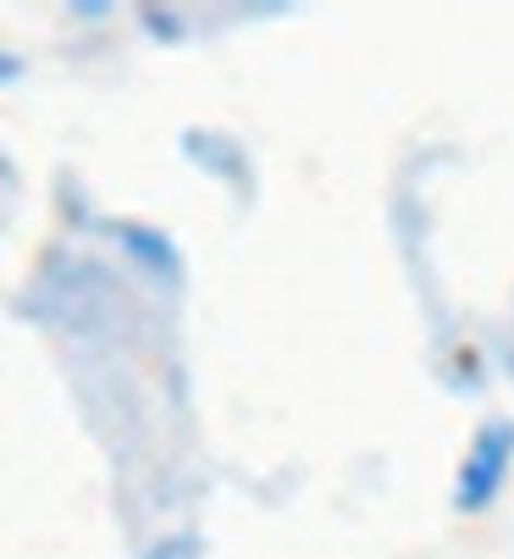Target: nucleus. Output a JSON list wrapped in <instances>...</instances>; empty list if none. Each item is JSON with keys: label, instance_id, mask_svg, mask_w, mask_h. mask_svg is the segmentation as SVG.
<instances>
[{"label": "nucleus", "instance_id": "f257e3e1", "mask_svg": "<svg viewBox=\"0 0 514 559\" xmlns=\"http://www.w3.org/2000/svg\"><path fill=\"white\" fill-rule=\"evenodd\" d=\"M509 465H514V421H487V427L470 438V449H465L454 504H459L465 515H481V510L503 493Z\"/></svg>", "mask_w": 514, "mask_h": 559}]
</instances>
